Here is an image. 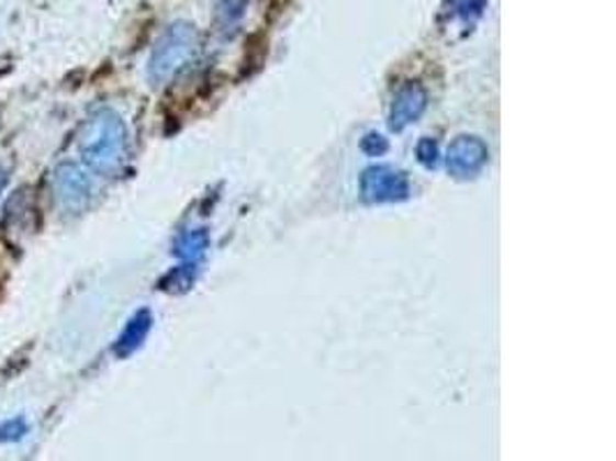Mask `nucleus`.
Instances as JSON below:
<instances>
[{"label":"nucleus","mask_w":616,"mask_h":461,"mask_svg":"<svg viewBox=\"0 0 616 461\" xmlns=\"http://www.w3.org/2000/svg\"><path fill=\"white\" fill-rule=\"evenodd\" d=\"M203 243H205V238H203V234H188V236H182L180 238V243H178V254L180 257H194V254H199L201 249H203Z\"/></svg>","instance_id":"nucleus-9"},{"label":"nucleus","mask_w":616,"mask_h":461,"mask_svg":"<svg viewBox=\"0 0 616 461\" xmlns=\"http://www.w3.org/2000/svg\"><path fill=\"white\" fill-rule=\"evenodd\" d=\"M29 434V425L24 418H12L8 423L0 425V441L3 443H14L21 441Z\"/></svg>","instance_id":"nucleus-8"},{"label":"nucleus","mask_w":616,"mask_h":461,"mask_svg":"<svg viewBox=\"0 0 616 461\" xmlns=\"http://www.w3.org/2000/svg\"><path fill=\"white\" fill-rule=\"evenodd\" d=\"M488 159V146L473 136H460L448 150V169L458 176L475 173Z\"/></svg>","instance_id":"nucleus-4"},{"label":"nucleus","mask_w":616,"mask_h":461,"mask_svg":"<svg viewBox=\"0 0 616 461\" xmlns=\"http://www.w3.org/2000/svg\"><path fill=\"white\" fill-rule=\"evenodd\" d=\"M425 106V92L421 88H408L404 92H400L393 113H391V123L393 127H404L406 123H411L416 115L423 111Z\"/></svg>","instance_id":"nucleus-6"},{"label":"nucleus","mask_w":616,"mask_h":461,"mask_svg":"<svg viewBox=\"0 0 616 461\" xmlns=\"http://www.w3.org/2000/svg\"><path fill=\"white\" fill-rule=\"evenodd\" d=\"M148 330H150V314H148V312H139V314H136V316L127 323V328H125L123 335L119 337V341H116V353H119L121 358H125V356H130L132 351L139 349L142 341H144L146 335H148Z\"/></svg>","instance_id":"nucleus-7"},{"label":"nucleus","mask_w":616,"mask_h":461,"mask_svg":"<svg viewBox=\"0 0 616 461\" xmlns=\"http://www.w3.org/2000/svg\"><path fill=\"white\" fill-rule=\"evenodd\" d=\"M362 192L374 201H393L406 194V182L400 173L388 169H372L362 178Z\"/></svg>","instance_id":"nucleus-5"},{"label":"nucleus","mask_w":616,"mask_h":461,"mask_svg":"<svg viewBox=\"0 0 616 461\" xmlns=\"http://www.w3.org/2000/svg\"><path fill=\"white\" fill-rule=\"evenodd\" d=\"M127 153V132L121 115L100 109L79 130V157L83 165L100 176H113L123 167Z\"/></svg>","instance_id":"nucleus-1"},{"label":"nucleus","mask_w":616,"mask_h":461,"mask_svg":"<svg viewBox=\"0 0 616 461\" xmlns=\"http://www.w3.org/2000/svg\"><path fill=\"white\" fill-rule=\"evenodd\" d=\"M197 46L194 31L186 23H176L163 37L157 40L150 63H148V75L153 81H167L171 75L186 65Z\"/></svg>","instance_id":"nucleus-2"},{"label":"nucleus","mask_w":616,"mask_h":461,"mask_svg":"<svg viewBox=\"0 0 616 461\" xmlns=\"http://www.w3.org/2000/svg\"><path fill=\"white\" fill-rule=\"evenodd\" d=\"M8 180H10L8 169H5V167H0V194L5 192V188H8Z\"/></svg>","instance_id":"nucleus-10"},{"label":"nucleus","mask_w":616,"mask_h":461,"mask_svg":"<svg viewBox=\"0 0 616 461\" xmlns=\"http://www.w3.org/2000/svg\"><path fill=\"white\" fill-rule=\"evenodd\" d=\"M54 201L67 215H81L86 207L93 201V178L88 176L86 169L72 161H65L56 171L52 180Z\"/></svg>","instance_id":"nucleus-3"}]
</instances>
